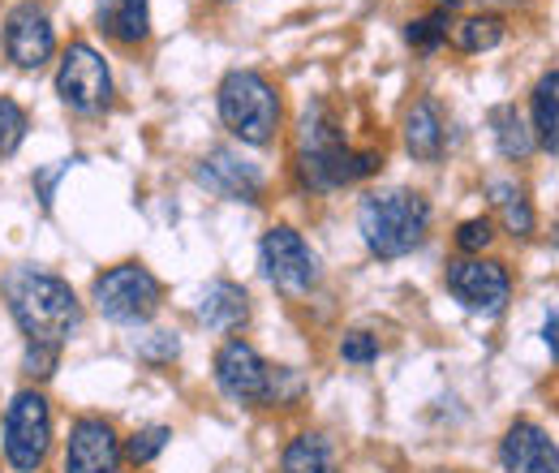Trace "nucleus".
Returning a JSON list of instances; mask_svg holds the SVG:
<instances>
[{
  "label": "nucleus",
  "instance_id": "nucleus-1",
  "mask_svg": "<svg viewBox=\"0 0 559 473\" xmlns=\"http://www.w3.org/2000/svg\"><path fill=\"white\" fill-rule=\"evenodd\" d=\"M4 301L26 336V348H52L61 353L70 336L82 328V306L73 288L44 268H13L4 275Z\"/></svg>",
  "mask_w": 559,
  "mask_h": 473
},
{
  "label": "nucleus",
  "instance_id": "nucleus-2",
  "mask_svg": "<svg viewBox=\"0 0 559 473\" xmlns=\"http://www.w3.org/2000/svg\"><path fill=\"white\" fill-rule=\"evenodd\" d=\"M297 159H301V181L314 190H341V186H353V181L383 168L379 151H353L336 126V117L323 104L306 108V117H301Z\"/></svg>",
  "mask_w": 559,
  "mask_h": 473
},
{
  "label": "nucleus",
  "instance_id": "nucleus-3",
  "mask_svg": "<svg viewBox=\"0 0 559 473\" xmlns=\"http://www.w3.org/2000/svg\"><path fill=\"white\" fill-rule=\"evenodd\" d=\"M357 228L374 259H405L426 241L430 206L414 190H383L357 206Z\"/></svg>",
  "mask_w": 559,
  "mask_h": 473
},
{
  "label": "nucleus",
  "instance_id": "nucleus-4",
  "mask_svg": "<svg viewBox=\"0 0 559 473\" xmlns=\"http://www.w3.org/2000/svg\"><path fill=\"white\" fill-rule=\"evenodd\" d=\"M219 117L233 134L250 146L272 142L280 130V95L276 86L254 69H233L219 82Z\"/></svg>",
  "mask_w": 559,
  "mask_h": 473
},
{
  "label": "nucleus",
  "instance_id": "nucleus-5",
  "mask_svg": "<svg viewBox=\"0 0 559 473\" xmlns=\"http://www.w3.org/2000/svg\"><path fill=\"white\" fill-rule=\"evenodd\" d=\"M4 461L9 470L17 473H35L48 461V448H52V409L44 392H17L13 405L4 413Z\"/></svg>",
  "mask_w": 559,
  "mask_h": 473
},
{
  "label": "nucleus",
  "instance_id": "nucleus-6",
  "mask_svg": "<svg viewBox=\"0 0 559 473\" xmlns=\"http://www.w3.org/2000/svg\"><path fill=\"white\" fill-rule=\"evenodd\" d=\"M164 301V284L142 268V263H121L108 268L95 280V306L112 323H146Z\"/></svg>",
  "mask_w": 559,
  "mask_h": 473
},
{
  "label": "nucleus",
  "instance_id": "nucleus-7",
  "mask_svg": "<svg viewBox=\"0 0 559 473\" xmlns=\"http://www.w3.org/2000/svg\"><path fill=\"white\" fill-rule=\"evenodd\" d=\"M57 95L78 117H99L112 104V73L108 61L91 44H70L57 69Z\"/></svg>",
  "mask_w": 559,
  "mask_h": 473
},
{
  "label": "nucleus",
  "instance_id": "nucleus-8",
  "mask_svg": "<svg viewBox=\"0 0 559 473\" xmlns=\"http://www.w3.org/2000/svg\"><path fill=\"white\" fill-rule=\"evenodd\" d=\"M57 52V31H52V17L39 0H22L9 9L4 17V57L17 69H44Z\"/></svg>",
  "mask_w": 559,
  "mask_h": 473
},
{
  "label": "nucleus",
  "instance_id": "nucleus-9",
  "mask_svg": "<svg viewBox=\"0 0 559 473\" xmlns=\"http://www.w3.org/2000/svg\"><path fill=\"white\" fill-rule=\"evenodd\" d=\"M215 383L237 405H267L272 401V366L246 340H228L215 353Z\"/></svg>",
  "mask_w": 559,
  "mask_h": 473
},
{
  "label": "nucleus",
  "instance_id": "nucleus-10",
  "mask_svg": "<svg viewBox=\"0 0 559 473\" xmlns=\"http://www.w3.org/2000/svg\"><path fill=\"white\" fill-rule=\"evenodd\" d=\"M263 271H267V280L276 284L280 293H288V297H301V293H310L319 284V259L310 255L301 233H293L284 224L263 237Z\"/></svg>",
  "mask_w": 559,
  "mask_h": 473
},
{
  "label": "nucleus",
  "instance_id": "nucleus-11",
  "mask_svg": "<svg viewBox=\"0 0 559 473\" xmlns=\"http://www.w3.org/2000/svg\"><path fill=\"white\" fill-rule=\"evenodd\" d=\"M448 288L461 306L478 310V315H499L508 306V293H512V280L508 271L490 259H465V263H452L448 268Z\"/></svg>",
  "mask_w": 559,
  "mask_h": 473
},
{
  "label": "nucleus",
  "instance_id": "nucleus-12",
  "mask_svg": "<svg viewBox=\"0 0 559 473\" xmlns=\"http://www.w3.org/2000/svg\"><path fill=\"white\" fill-rule=\"evenodd\" d=\"M66 473H121V439L104 417H78L66 448Z\"/></svg>",
  "mask_w": 559,
  "mask_h": 473
},
{
  "label": "nucleus",
  "instance_id": "nucleus-13",
  "mask_svg": "<svg viewBox=\"0 0 559 473\" xmlns=\"http://www.w3.org/2000/svg\"><path fill=\"white\" fill-rule=\"evenodd\" d=\"M199 181L207 186L211 194L233 199V203H259V194H263V173L250 159H241L237 151H228V146H215V151L203 155Z\"/></svg>",
  "mask_w": 559,
  "mask_h": 473
},
{
  "label": "nucleus",
  "instance_id": "nucleus-14",
  "mask_svg": "<svg viewBox=\"0 0 559 473\" xmlns=\"http://www.w3.org/2000/svg\"><path fill=\"white\" fill-rule=\"evenodd\" d=\"M499 461L508 473H559V448L543 426L516 422L499 444Z\"/></svg>",
  "mask_w": 559,
  "mask_h": 473
},
{
  "label": "nucleus",
  "instance_id": "nucleus-15",
  "mask_svg": "<svg viewBox=\"0 0 559 473\" xmlns=\"http://www.w3.org/2000/svg\"><path fill=\"white\" fill-rule=\"evenodd\" d=\"M199 319L207 323L211 332H233V328H241V323L250 319V297H246V288L233 284V280L207 284V293H203V301H199Z\"/></svg>",
  "mask_w": 559,
  "mask_h": 473
},
{
  "label": "nucleus",
  "instance_id": "nucleus-16",
  "mask_svg": "<svg viewBox=\"0 0 559 473\" xmlns=\"http://www.w3.org/2000/svg\"><path fill=\"white\" fill-rule=\"evenodd\" d=\"M99 31L112 35L117 44H142L151 31V9L146 0H99L95 4Z\"/></svg>",
  "mask_w": 559,
  "mask_h": 473
},
{
  "label": "nucleus",
  "instance_id": "nucleus-17",
  "mask_svg": "<svg viewBox=\"0 0 559 473\" xmlns=\"http://www.w3.org/2000/svg\"><path fill=\"white\" fill-rule=\"evenodd\" d=\"M405 146L421 164H435L443 155V121H439V108L430 99H418L409 108V117H405Z\"/></svg>",
  "mask_w": 559,
  "mask_h": 473
},
{
  "label": "nucleus",
  "instance_id": "nucleus-18",
  "mask_svg": "<svg viewBox=\"0 0 559 473\" xmlns=\"http://www.w3.org/2000/svg\"><path fill=\"white\" fill-rule=\"evenodd\" d=\"M284 473H341L336 465V452L323 435H297L288 448H284V461H280Z\"/></svg>",
  "mask_w": 559,
  "mask_h": 473
},
{
  "label": "nucleus",
  "instance_id": "nucleus-19",
  "mask_svg": "<svg viewBox=\"0 0 559 473\" xmlns=\"http://www.w3.org/2000/svg\"><path fill=\"white\" fill-rule=\"evenodd\" d=\"M534 130H538V142L559 155V73H547L534 86Z\"/></svg>",
  "mask_w": 559,
  "mask_h": 473
},
{
  "label": "nucleus",
  "instance_id": "nucleus-20",
  "mask_svg": "<svg viewBox=\"0 0 559 473\" xmlns=\"http://www.w3.org/2000/svg\"><path fill=\"white\" fill-rule=\"evenodd\" d=\"M487 194H490V203H495V211L503 215L508 233H516V237H530V233H534V211H530V199H525L521 186H512V181H490Z\"/></svg>",
  "mask_w": 559,
  "mask_h": 473
},
{
  "label": "nucleus",
  "instance_id": "nucleus-21",
  "mask_svg": "<svg viewBox=\"0 0 559 473\" xmlns=\"http://www.w3.org/2000/svg\"><path fill=\"white\" fill-rule=\"evenodd\" d=\"M490 130H495V142L508 159H525L534 151V130L525 126V117L516 108H495L490 113Z\"/></svg>",
  "mask_w": 559,
  "mask_h": 473
},
{
  "label": "nucleus",
  "instance_id": "nucleus-22",
  "mask_svg": "<svg viewBox=\"0 0 559 473\" xmlns=\"http://www.w3.org/2000/svg\"><path fill=\"white\" fill-rule=\"evenodd\" d=\"M452 39H456L461 52H487V48H495V44L503 39V17H495V13L465 17V22L452 31Z\"/></svg>",
  "mask_w": 559,
  "mask_h": 473
},
{
  "label": "nucleus",
  "instance_id": "nucleus-23",
  "mask_svg": "<svg viewBox=\"0 0 559 473\" xmlns=\"http://www.w3.org/2000/svg\"><path fill=\"white\" fill-rule=\"evenodd\" d=\"M26 138V113L9 95H0V159H9Z\"/></svg>",
  "mask_w": 559,
  "mask_h": 473
},
{
  "label": "nucleus",
  "instance_id": "nucleus-24",
  "mask_svg": "<svg viewBox=\"0 0 559 473\" xmlns=\"http://www.w3.org/2000/svg\"><path fill=\"white\" fill-rule=\"evenodd\" d=\"M168 439H173V430L168 426H142L130 435V448H126V457L134 461V465H151L164 448H168Z\"/></svg>",
  "mask_w": 559,
  "mask_h": 473
},
{
  "label": "nucleus",
  "instance_id": "nucleus-25",
  "mask_svg": "<svg viewBox=\"0 0 559 473\" xmlns=\"http://www.w3.org/2000/svg\"><path fill=\"white\" fill-rule=\"evenodd\" d=\"M405 35H409V44H414V48L430 52V48H439V44H443V35H448V17H443V13H430V17L414 22Z\"/></svg>",
  "mask_w": 559,
  "mask_h": 473
},
{
  "label": "nucleus",
  "instance_id": "nucleus-26",
  "mask_svg": "<svg viewBox=\"0 0 559 473\" xmlns=\"http://www.w3.org/2000/svg\"><path fill=\"white\" fill-rule=\"evenodd\" d=\"M341 357H345V362H357V366H366V362L379 357V340L370 336V332H349V336L341 340Z\"/></svg>",
  "mask_w": 559,
  "mask_h": 473
},
{
  "label": "nucleus",
  "instance_id": "nucleus-27",
  "mask_svg": "<svg viewBox=\"0 0 559 473\" xmlns=\"http://www.w3.org/2000/svg\"><path fill=\"white\" fill-rule=\"evenodd\" d=\"M490 237H495V233H490V220H465L461 233H456V246L474 255V250H487Z\"/></svg>",
  "mask_w": 559,
  "mask_h": 473
},
{
  "label": "nucleus",
  "instance_id": "nucleus-28",
  "mask_svg": "<svg viewBox=\"0 0 559 473\" xmlns=\"http://www.w3.org/2000/svg\"><path fill=\"white\" fill-rule=\"evenodd\" d=\"M177 348H181V344H177L173 332H155V340H146L139 353L151 357V362H168V357H177Z\"/></svg>",
  "mask_w": 559,
  "mask_h": 473
},
{
  "label": "nucleus",
  "instance_id": "nucleus-29",
  "mask_svg": "<svg viewBox=\"0 0 559 473\" xmlns=\"http://www.w3.org/2000/svg\"><path fill=\"white\" fill-rule=\"evenodd\" d=\"M543 340H547V348L559 357V310H551V319H547V328H543Z\"/></svg>",
  "mask_w": 559,
  "mask_h": 473
}]
</instances>
